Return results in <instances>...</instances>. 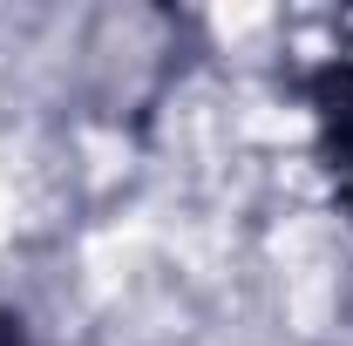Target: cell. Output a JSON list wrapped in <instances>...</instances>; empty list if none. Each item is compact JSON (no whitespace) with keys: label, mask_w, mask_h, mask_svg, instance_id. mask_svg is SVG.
Segmentation results:
<instances>
[{"label":"cell","mask_w":353,"mask_h":346,"mask_svg":"<svg viewBox=\"0 0 353 346\" xmlns=\"http://www.w3.org/2000/svg\"><path fill=\"white\" fill-rule=\"evenodd\" d=\"M319 102H326V130H333V156L347 163V190H353V61H340L326 82H319Z\"/></svg>","instance_id":"1"},{"label":"cell","mask_w":353,"mask_h":346,"mask_svg":"<svg viewBox=\"0 0 353 346\" xmlns=\"http://www.w3.org/2000/svg\"><path fill=\"white\" fill-rule=\"evenodd\" d=\"M0 346H14V326H7V319H0Z\"/></svg>","instance_id":"2"}]
</instances>
